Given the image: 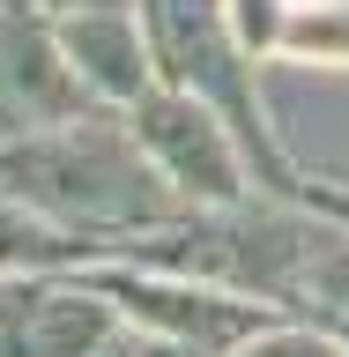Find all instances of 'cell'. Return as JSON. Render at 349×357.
I'll list each match as a JSON object with an SVG mask.
<instances>
[{
  "instance_id": "1",
  "label": "cell",
  "mask_w": 349,
  "mask_h": 357,
  "mask_svg": "<svg viewBox=\"0 0 349 357\" xmlns=\"http://www.w3.org/2000/svg\"><path fill=\"white\" fill-rule=\"evenodd\" d=\"M0 186L38 223L75 238L89 261H119L186 216V201L164 186L149 149L134 142L127 112H82V119L45 134H8Z\"/></svg>"
},
{
  "instance_id": "2",
  "label": "cell",
  "mask_w": 349,
  "mask_h": 357,
  "mask_svg": "<svg viewBox=\"0 0 349 357\" xmlns=\"http://www.w3.org/2000/svg\"><path fill=\"white\" fill-rule=\"evenodd\" d=\"M127 127H134V142L149 149V164L164 172V186H171L186 208H231V201H245V194H267L245 134L231 127L208 97H194V89L156 82L149 97L127 112Z\"/></svg>"
},
{
  "instance_id": "3",
  "label": "cell",
  "mask_w": 349,
  "mask_h": 357,
  "mask_svg": "<svg viewBox=\"0 0 349 357\" xmlns=\"http://www.w3.org/2000/svg\"><path fill=\"white\" fill-rule=\"evenodd\" d=\"M89 268L111 290V305H119L127 328L186 342L194 357H238L261 328L283 320V305H267V298H238V290H223V283L171 275V268H149V261H89Z\"/></svg>"
},
{
  "instance_id": "4",
  "label": "cell",
  "mask_w": 349,
  "mask_h": 357,
  "mask_svg": "<svg viewBox=\"0 0 349 357\" xmlns=\"http://www.w3.org/2000/svg\"><path fill=\"white\" fill-rule=\"evenodd\" d=\"M119 305L97 268H38L0 290V357H104L119 350Z\"/></svg>"
},
{
  "instance_id": "5",
  "label": "cell",
  "mask_w": 349,
  "mask_h": 357,
  "mask_svg": "<svg viewBox=\"0 0 349 357\" xmlns=\"http://www.w3.org/2000/svg\"><path fill=\"white\" fill-rule=\"evenodd\" d=\"M82 112H104V105L82 89V75L60 45V22L30 0H0V142L67 127Z\"/></svg>"
},
{
  "instance_id": "6",
  "label": "cell",
  "mask_w": 349,
  "mask_h": 357,
  "mask_svg": "<svg viewBox=\"0 0 349 357\" xmlns=\"http://www.w3.org/2000/svg\"><path fill=\"white\" fill-rule=\"evenodd\" d=\"M60 22V45L82 89L97 97L104 112H134L164 75H156V45H149V22H141V0L134 8H75V15H52Z\"/></svg>"
},
{
  "instance_id": "7",
  "label": "cell",
  "mask_w": 349,
  "mask_h": 357,
  "mask_svg": "<svg viewBox=\"0 0 349 357\" xmlns=\"http://www.w3.org/2000/svg\"><path fill=\"white\" fill-rule=\"evenodd\" d=\"M275 60L297 67H349V0H290Z\"/></svg>"
},
{
  "instance_id": "8",
  "label": "cell",
  "mask_w": 349,
  "mask_h": 357,
  "mask_svg": "<svg viewBox=\"0 0 349 357\" xmlns=\"http://www.w3.org/2000/svg\"><path fill=\"white\" fill-rule=\"evenodd\" d=\"M238 357H349V342L327 335V328H312V320H297V312H283V320L261 328Z\"/></svg>"
},
{
  "instance_id": "9",
  "label": "cell",
  "mask_w": 349,
  "mask_h": 357,
  "mask_svg": "<svg viewBox=\"0 0 349 357\" xmlns=\"http://www.w3.org/2000/svg\"><path fill=\"white\" fill-rule=\"evenodd\" d=\"M30 8H45V15H75V8H134V0H30Z\"/></svg>"
},
{
  "instance_id": "10",
  "label": "cell",
  "mask_w": 349,
  "mask_h": 357,
  "mask_svg": "<svg viewBox=\"0 0 349 357\" xmlns=\"http://www.w3.org/2000/svg\"><path fill=\"white\" fill-rule=\"evenodd\" d=\"M8 283H15V275H0V290H8Z\"/></svg>"
},
{
  "instance_id": "11",
  "label": "cell",
  "mask_w": 349,
  "mask_h": 357,
  "mask_svg": "<svg viewBox=\"0 0 349 357\" xmlns=\"http://www.w3.org/2000/svg\"><path fill=\"white\" fill-rule=\"evenodd\" d=\"M104 357H119V350H104Z\"/></svg>"
}]
</instances>
